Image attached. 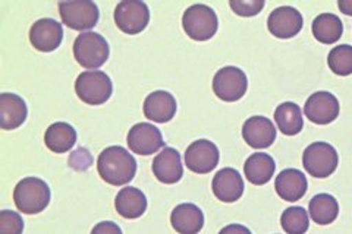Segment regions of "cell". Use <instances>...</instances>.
Masks as SVG:
<instances>
[{
    "mask_svg": "<svg viewBox=\"0 0 352 234\" xmlns=\"http://www.w3.org/2000/svg\"><path fill=\"white\" fill-rule=\"evenodd\" d=\"M97 172L102 180L112 186H125L135 177L137 161L132 154L119 145L107 147L98 155Z\"/></svg>",
    "mask_w": 352,
    "mask_h": 234,
    "instance_id": "obj_1",
    "label": "cell"
},
{
    "mask_svg": "<svg viewBox=\"0 0 352 234\" xmlns=\"http://www.w3.org/2000/svg\"><path fill=\"white\" fill-rule=\"evenodd\" d=\"M14 202L22 214H40L50 204V187L38 177H25L14 189Z\"/></svg>",
    "mask_w": 352,
    "mask_h": 234,
    "instance_id": "obj_2",
    "label": "cell"
},
{
    "mask_svg": "<svg viewBox=\"0 0 352 234\" xmlns=\"http://www.w3.org/2000/svg\"><path fill=\"white\" fill-rule=\"evenodd\" d=\"M109 44L106 38L97 32H81L74 43V58L85 69L96 71L109 59Z\"/></svg>",
    "mask_w": 352,
    "mask_h": 234,
    "instance_id": "obj_3",
    "label": "cell"
},
{
    "mask_svg": "<svg viewBox=\"0 0 352 234\" xmlns=\"http://www.w3.org/2000/svg\"><path fill=\"white\" fill-rule=\"evenodd\" d=\"M219 19L214 10L203 3L192 5L184 12L182 28L194 41H208L217 32Z\"/></svg>",
    "mask_w": 352,
    "mask_h": 234,
    "instance_id": "obj_4",
    "label": "cell"
},
{
    "mask_svg": "<svg viewBox=\"0 0 352 234\" xmlns=\"http://www.w3.org/2000/svg\"><path fill=\"white\" fill-rule=\"evenodd\" d=\"M75 93L88 106H102L112 97L113 85L102 71H85L75 81Z\"/></svg>",
    "mask_w": 352,
    "mask_h": 234,
    "instance_id": "obj_5",
    "label": "cell"
},
{
    "mask_svg": "<svg viewBox=\"0 0 352 234\" xmlns=\"http://www.w3.org/2000/svg\"><path fill=\"white\" fill-rule=\"evenodd\" d=\"M339 164V155L327 142H314L302 152V165L305 172L316 179H326L332 176Z\"/></svg>",
    "mask_w": 352,
    "mask_h": 234,
    "instance_id": "obj_6",
    "label": "cell"
},
{
    "mask_svg": "<svg viewBox=\"0 0 352 234\" xmlns=\"http://www.w3.org/2000/svg\"><path fill=\"white\" fill-rule=\"evenodd\" d=\"M59 14L63 24L74 31H87L97 25L100 12L91 0H71L59 3Z\"/></svg>",
    "mask_w": 352,
    "mask_h": 234,
    "instance_id": "obj_7",
    "label": "cell"
},
{
    "mask_svg": "<svg viewBox=\"0 0 352 234\" xmlns=\"http://www.w3.org/2000/svg\"><path fill=\"white\" fill-rule=\"evenodd\" d=\"M115 24L128 36H137L150 22L148 6L141 0H124L115 8Z\"/></svg>",
    "mask_w": 352,
    "mask_h": 234,
    "instance_id": "obj_8",
    "label": "cell"
},
{
    "mask_svg": "<svg viewBox=\"0 0 352 234\" xmlns=\"http://www.w3.org/2000/svg\"><path fill=\"white\" fill-rule=\"evenodd\" d=\"M248 80L244 71L235 66L219 69L213 78V93L226 103H235L247 94Z\"/></svg>",
    "mask_w": 352,
    "mask_h": 234,
    "instance_id": "obj_9",
    "label": "cell"
},
{
    "mask_svg": "<svg viewBox=\"0 0 352 234\" xmlns=\"http://www.w3.org/2000/svg\"><path fill=\"white\" fill-rule=\"evenodd\" d=\"M220 159L219 148L212 141H194L185 151V165L195 174L212 173Z\"/></svg>",
    "mask_w": 352,
    "mask_h": 234,
    "instance_id": "obj_10",
    "label": "cell"
},
{
    "mask_svg": "<svg viewBox=\"0 0 352 234\" xmlns=\"http://www.w3.org/2000/svg\"><path fill=\"white\" fill-rule=\"evenodd\" d=\"M340 106L338 98L327 91H317L308 97L304 106L305 117L316 125H329L339 116Z\"/></svg>",
    "mask_w": 352,
    "mask_h": 234,
    "instance_id": "obj_11",
    "label": "cell"
},
{
    "mask_svg": "<svg viewBox=\"0 0 352 234\" xmlns=\"http://www.w3.org/2000/svg\"><path fill=\"white\" fill-rule=\"evenodd\" d=\"M63 41L62 24L52 18L36 21L30 28V43L38 51L50 53L59 49Z\"/></svg>",
    "mask_w": 352,
    "mask_h": 234,
    "instance_id": "obj_12",
    "label": "cell"
},
{
    "mask_svg": "<svg viewBox=\"0 0 352 234\" xmlns=\"http://www.w3.org/2000/svg\"><path fill=\"white\" fill-rule=\"evenodd\" d=\"M128 147L138 155H153L164 147L162 132L151 124H137L132 126L126 137Z\"/></svg>",
    "mask_w": 352,
    "mask_h": 234,
    "instance_id": "obj_13",
    "label": "cell"
},
{
    "mask_svg": "<svg viewBox=\"0 0 352 234\" xmlns=\"http://www.w3.org/2000/svg\"><path fill=\"white\" fill-rule=\"evenodd\" d=\"M302 15L292 6L276 8L267 19V28L270 34L282 40L298 36L302 30Z\"/></svg>",
    "mask_w": 352,
    "mask_h": 234,
    "instance_id": "obj_14",
    "label": "cell"
},
{
    "mask_svg": "<svg viewBox=\"0 0 352 234\" xmlns=\"http://www.w3.org/2000/svg\"><path fill=\"white\" fill-rule=\"evenodd\" d=\"M242 138L251 148L266 150L276 141V128L267 117L252 116L242 125Z\"/></svg>",
    "mask_w": 352,
    "mask_h": 234,
    "instance_id": "obj_15",
    "label": "cell"
},
{
    "mask_svg": "<svg viewBox=\"0 0 352 234\" xmlns=\"http://www.w3.org/2000/svg\"><path fill=\"white\" fill-rule=\"evenodd\" d=\"M151 170L160 183H164V185L178 183L184 176L181 154L175 148L164 147L162 152L156 155V159L153 160Z\"/></svg>",
    "mask_w": 352,
    "mask_h": 234,
    "instance_id": "obj_16",
    "label": "cell"
},
{
    "mask_svg": "<svg viewBox=\"0 0 352 234\" xmlns=\"http://www.w3.org/2000/svg\"><path fill=\"white\" fill-rule=\"evenodd\" d=\"M244 179L241 177L239 172L230 169V167L219 170L212 182L214 196L225 204H232L241 199V196L244 195Z\"/></svg>",
    "mask_w": 352,
    "mask_h": 234,
    "instance_id": "obj_17",
    "label": "cell"
},
{
    "mask_svg": "<svg viewBox=\"0 0 352 234\" xmlns=\"http://www.w3.org/2000/svg\"><path fill=\"white\" fill-rule=\"evenodd\" d=\"M176 104L175 97L168 91H154L147 95L142 111L144 116L156 124H168L176 115Z\"/></svg>",
    "mask_w": 352,
    "mask_h": 234,
    "instance_id": "obj_18",
    "label": "cell"
},
{
    "mask_svg": "<svg viewBox=\"0 0 352 234\" xmlns=\"http://www.w3.org/2000/svg\"><path fill=\"white\" fill-rule=\"evenodd\" d=\"M28 116V108L21 98L12 93H3L0 95V126L3 130L18 129Z\"/></svg>",
    "mask_w": 352,
    "mask_h": 234,
    "instance_id": "obj_19",
    "label": "cell"
},
{
    "mask_svg": "<svg viewBox=\"0 0 352 234\" xmlns=\"http://www.w3.org/2000/svg\"><path fill=\"white\" fill-rule=\"evenodd\" d=\"M170 224L179 234H198L204 227V214L195 204H181L173 208Z\"/></svg>",
    "mask_w": 352,
    "mask_h": 234,
    "instance_id": "obj_20",
    "label": "cell"
},
{
    "mask_svg": "<svg viewBox=\"0 0 352 234\" xmlns=\"http://www.w3.org/2000/svg\"><path fill=\"white\" fill-rule=\"evenodd\" d=\"M307 177L302 172L296 169H286L276 176V180H274V189H276V194L283 200H288V202H296L307 194Z\"/></svg>",
    "mask_w": 352,
    "mask_h": 234,
    "instance_id": "obj_21",
    "label": "cell"
},
{
    "mask_svg": "<svg viewBox=\"0 0 352 234\" xmlns=\"http://www.w3.org/2000/svg\"><path fill=\"white\" fill-rule=\"evenodd\" d=\"M115 208L120 217L137 220L147 211V198L137 187H122L116 195Z\"/></svg>",
    "mask_w": 352,
    "mask_h": 234,
    "instance_id": "obj_22",
    "label": "cell"
},
{
    "mask_svg": "<svg viewBox=\"0 0 352 234\" xmlns=\"http://www.w3.org/2000/svg\"><path fill=\"white\" fill-rule=\"evenodd\" d=\"M276 172V163L266 152H254L247 159L244 164V173L247 180L254 186H263L270 182Z\"/></svg>",
    "mask_w": 352,
    "mask_h": 234,
    "instance_id": "obj_23",
    "label": "cell"
},
{
    "mask_svg": "<svg viewBox=\"0 0 352 234\" xmlns=\"http://www.w3.org/2000/svg\"><path fill=\"white\" fill-rule=\"evenodd\" d=\"M75 142L76 130L66 121H56V124L50 125L44 133V143L52 152H68L74 148Z\"/></svg>",
    "mask_w": 352,
    "mask_h": 234,
    "instance_id": "obj_24",
    "label": "cell"
},
{
    "mask_svg": "<svg viewBox=\"0 0 352 234\" xmlns=\"http://www.w3.org/2000/svg\"><path fill=\"white\" fill-rule=\"evenodd\" d=\"M274 120L279 130L286 137H295L304 128V117L298 104L286 102L274 110Z\"/></svg>",
    "mask_w": 352,
    "mask_h": 234,
    "instance_id": "obj_25",
    "label": "cell"
},
{
    "mask_svg": "<svg viewBox=\"0 0 352 234\" xmlns=\"http://www.w3.org/2000/svg\"><path fill=\"white\" fill-rule=\"evenodd\" d=\"M314 38L322 44H335L344 34V24L335 14H320L311 25Z\"/></svg>",
    "mask_w": 352,
    "mask_h": 234,
    "instance_id": "obj_26",
    "label": "cell"
},
{
    "mask_svg": "<svg viewBox=\"0 0 352 234\" xmlns=\"http://www.w3.org/2000/svg\"><path fill=\"white\" fill-rule=\"evenodd\" d=\"M311 220L318 226H329L335 222L339 215V204L335 196L329 194H318L313 196L308 205Z\"/></svg>",
    "mask_w": 352,
    "mask_h": 234,
    "instance_id": "obj_27",
    "label": "cell"
},
{
    "mask_svg": "<svg viewBox=\"0 0 352 234\" xmlns=\"http://www.w3.org/2000/svg\"><path fill=\"white\" fill-rule=\"evenodd\" d=\"M280 226L286 234H305L310 227V220L304 208L291 207L282 213Z\"/></svg>",
    "mask_w": 352,
    "mask_h": 234,
    "instance_id": "obj_28",
    "label": "cell"
},
{
    "mask_svg": "<svg viewBox=\"0 0 352 234\" xmlns=\"http://www.w3.org/2000/svg\"><path fill=\"white\" fill-rule=\"evenodd\" d=\"M327 65L330 71L338 76L352 75V46L340 44V46L333 47L327 56Z\"/></svg>",
    "mask_w": 352,
    "mask_h": 234,
    "instance_id": "obj_29",
    "label": "cell"
},
{
    "mask_svg": "<svg viewBox=\"0 0 352 234\" xmlns=\"http://www.w3.org/2000/svg\"><path fill=\"white\" fill-rule=\"evenodd\" d=\"M24 220L15 211L3 209L0 213V234H22Z\"/></svg>",
    "mask_w": 352,
    "mask_h": 234,
    "instance_id": "obj_30",
    "label": "cell"
},
{
    "mask_svg": "<svg viewBox=\"0 0 352 234\" xmlns=\"http://www.w3.org/2000/svg\"><path fill=\"white\" fill-rule=\"evenodd\" d=\"M264 0H229V6L238 16H256L264 8Z\"/></svg>",
    "mask_w": 352,
    "mask_h": 234,
    "instance_id": "obj_31",
    "label": "cell"
},
{
    "mask_svg": "<svg viewBox=\"0 0 352 234\" xmlns=\"http://www.w3.org/2000/svg\"><path fill=\"white\" fill-rule=\"evenodd\" d=\"M91 234H124L116 222L113 221H102L96 224L91 230Z\"/></svg>",
    "mask_w": 352,
    "mask_h": 234,
    "instance_id": "obj_32",
    "label": "cell"
},
{
    "mask_svg": "<svg viewBox=\"0 0 352 234\" xmlns=\"http://www.w3.org/2000/svg\"><path fill=\"white\" fill-rule=\"evenodd\" d=\"M219 234H252L250 229L242 224H229L219 231Z\"/></svg>",
    "mask_w": 352,
    "mask_h": 234,
    "instance_id": "obj_33",
    "label": "cell"
},
{
    "mask_svg": "<svg viewBox=\"0 0 352 234\" xmlns=\"http://www.w3.org/2000/svg\"><path fill=\"white\" fill-rule=\"evenodd\" d=\"M338 6L340 9V12L348 16H352V0H339Z\"/></svg>",
    "mask_w": 352,
    "mask_h": 234,
    "instance_id": "obj_34",
    "label": "cell"
}]
</instances>
